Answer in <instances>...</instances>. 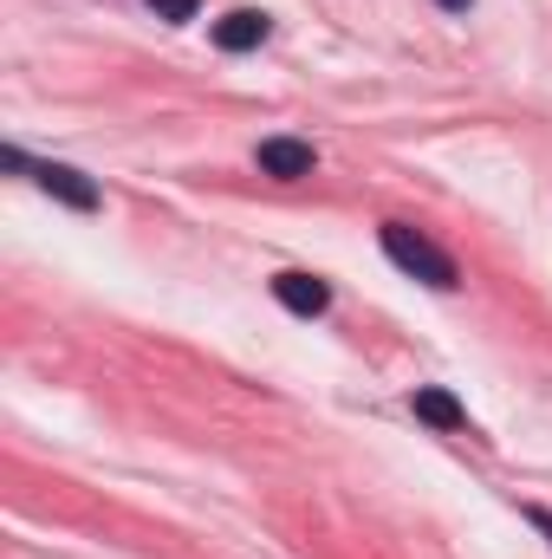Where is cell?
Masks as SVG:
<instances>
[{
  "label": "cell",
  "mask_w": 552,
  "mask_h": 559,
  "mask_svg": "<svg viewBox=\"0 0 552 559\" xmlns=\"http://www.w3.org/2000/svg\"><path fill=\"white\" fill-rule=\"evenodd\" d=\"M267 33H274V20L254 13V7H235L228 20H215V46H221V52H248V46H261Z\"/></svg>",
  "instance_id": "cell-3"
},
{
  "label": "cell",
  "mask_w": 552,
  "mask_h": 559,
  "mask_svg": "<svg viewBox=\"0 0 552 559\" xmlns=\"http://www.w3.org/2000/svg\"><path fill=\"white\" fill-rule=\"evenodd\" d=\"M274 299L286 306V312H299V319H319V312L332 306L325 280H312V274H279L274 280Z\"/></svg>",
  "instance_id": "cell-4"
},
{
  "label": "cell",
  "mask_w": 552,
  "mask_h": 559,
  "mask_svg": "<svg viewBox=\"0 0 552 559\" xmlns=\"http://www.w3.org/2000/svg\"><path fill=\"white\" fill-rule=\"evenodd\" d=\"M533 527H540V534H552V514H533Z\"/></svg>",
  "instance_id": "cell-9"
},
{
  "label": "cell",
  "mask_w": 552,
  "mask_h": 559,
  "mask_svg": "<svg viewBox=\"0 0 552 559\" xmlns=\"http://www.w3.org/2000/svg\"><path fill=\"white\" fill-rule=\"evenodd\" d=\"M33 176H39L46 195H59V202H72V209H98V189H92L79 169H65V163H39Z\"/></svg>",
  "instance_id": "cell-5"
},
{
  "label": "cell",
  "mask_w": 552,
  "mask_h": 559,
  "mask_svg": "<svg viewBox=\"0 0 552 559\" xmlns=\"http://www.w3.org/2000/svg\"><path fill=\"white\" fill-rule=\"evenodd\" d=\"M149 7H156L163 20H195V13H202V0H149Z\"/></svg>",
  "instance_id": "cell-7"
},
{
  "label": "cell",
  "mask_w": 552,
  "mask_h": 559,
  "mask_svg": "<svg viewBox=\"0 0 552 559\" xmlns=\"http://www.w3.org/2000/svg\"><path fill=\"white\" fill-rule=\"evenodd\" d=\"M416 417L435 423V429H468V411H461L448 391H435V384H429V391H416Z\"/></svg>",
  "instance_id": "cell-6"
},
{
  "label": "cell",
  "mask_w": 552,
  "mask_h": 559,
  "mask_svg": "<svg viewBox=\"0 0 552 559\" xmlns=\"http://www.w3.org/2000/svg\"><path fill=\"white\" fill-rule=\"evenodd\" d=\"M384 254L404 267V274L429 280V286H455V261L429 241V235H416V228H404V222H384Z\"/></svg>",
  "instance_id": "cell-1"
},
{
  "label": "cell",
  "mask_w": 552,
  "mask_h": 559,
  "mask_svg": "<svg viewBox=\"0 0 552 559\" xmlns=\"http://www.w3.org/2000/svg\"><path fill=\"white\" fill-rule=\"evenodd\" d=\"M254 163H261V176H279V182H299V176H312L319 169V150L305 138H261L254 150Z\"/></svg>",
  "instance_id": "cell-2"
},
{
  "label": "cell",
  "mask_w": 552,
  "mask_h": 559,
  "mask_svg": "<svg viewBox=\"0 0 552 559\" xmlns=\"http://www.w3.org/2000/svg\"><path fill=\"white\" fill-rule=\"evenodd\" d=\"M435 7H448V13H468V7H475V0H435Z\"/></svg>",
  "instance_id": "cell-8"
}]
</instances>
